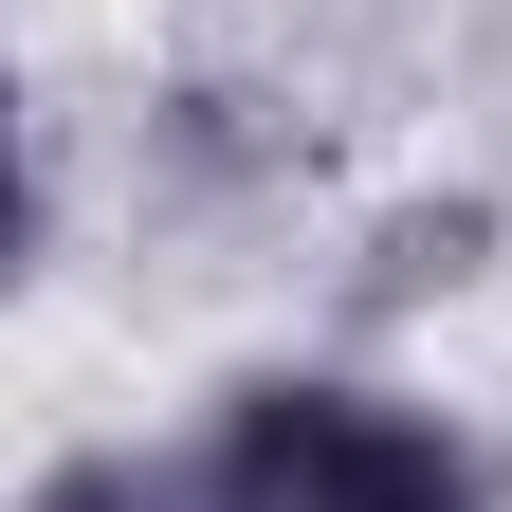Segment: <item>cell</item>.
I'll return each instance as SVG.
<instances>
[{"instance_id":"cell-1","label":"cell","mask_w":512,"mask_h":512,"mask_svg":"<svg viewBox=\"0 0 512 512\" xmlns=\"http://www.w3.org/2000/svg\"><path fill=\"white\" fill-rule=\"evenodd\" d=\"M220 512H494V458L421 403H366V384H238L220 403V458H202Z\"/></svg>"},{"instance_id":"cell-2","label":"cell","mask_w":512,"mask_h":512,"mask_svg":"<svg viewBox=\"0 0 512 512\" xmlns=\"http://www.w3.org/2000/svg\"><path fill=\"white\" fill-rule=\"evenodd\" d=\"M37 512H183V494H165L147 458H55V476H37Z\"/></svg>"}]
</instances>
